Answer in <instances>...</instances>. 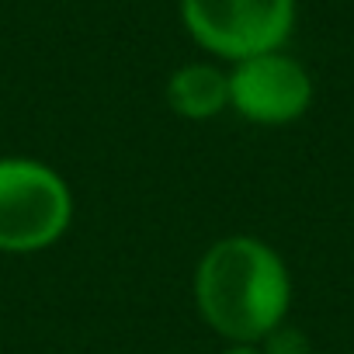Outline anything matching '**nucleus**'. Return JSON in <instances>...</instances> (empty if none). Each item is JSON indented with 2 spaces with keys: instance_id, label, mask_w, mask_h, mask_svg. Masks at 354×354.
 <instances>
[{
  "instance_id": "obj_1",
  "label": "nucleus",
  "mask_w": 354,
  "mask_h": 354,
  "mask_svg": "<svg viewBox=\"0 0 354 354\" xmlns=\"http://www.w3.org/2000/svg\"><path fill=\"white\" fill-rule=\"evenodd\" d=\"M195 306L230 344H261L292 309L285 257L250 233L216 240L195 268Z\"/></svg>"
},
{
  "instance_id": "obj_2",
  "label": "nucleus",
  "mask_w": 354,
  "mask_h": 354,
  "mask_svg": "<svg viewBox=\"0 0 354 354\" xmlns=\"http://www.w3.org/2000/svg\"><path fill=\"white\" fill-rule=\"evenodd\" d=\"M73 223L66 177L35 156H0V254H42Z\"/></svg>"
},
{
  "instance_id": "obj_3",
  "label": "nucleus",
  "mask_w": 354,
  "mask_h": 354,
  "mask_svg": "<svg viewBox=\"0 0 354 354\" xmlns=\"http://www.w3.org/2000/svg\"><path fill=\"white\" fill-rule=\"evenodd\" d=\"M177 8L185 32L230 66L285 49L299 18L295 0H177Z\"/></svg>"
},
{
  "instance_id": "obj_4",
  "label": "nucleus",
  "mask_w": 354,
  "mask_h": 354,
  "mask_svg": "<svg viewBox=\"0 0 354 354\" xmlns=\"http://www.w3.org/2000/svg\"><path fill=\"white\" fill-rule=\"evenodd\" d=\"M313 73L285 49L230 66V108L254 125H292L313 108Z\"/></svg>"
},
{
  "instance_id": "obj_5",
  "label": "nucleus",
  "mask_w": 354,
  "mask_h": 354,
  "mask_svg": "<svg viewBox=\"0 0 354 354\" xmlns=\"http://www.w3.org/2000/svg\"><path fill=\"white\" fill-rule=\"evenodd\" d=\"M167 108L188 122H209L230 108V70L219 63H185L167 77Z\"/></svg>"
},
{
  "instance_id": "obj_6",
  "label": "nucleus",
  "mask_w": 354,
  "mask_h": 354,
  "mask_svg": "<svg viewBox=\"0 0 354 354\" xmlns=\"http://www.w3.org/2000/svg\"><path fill=\"white\" fill-rule=\"evenodd\" d=\"M264 354H309V337L295 326H288V319L281 326H274L264 340H261Z\"/></svg>"
},
{
  "instance_id": "obj_7",
  "label": "nucleus",
  "mask_w": 354,
  "mask_h": 354,
  "mask_svg": "<svg viewBox=\"0 0 354 354\" xmlns=\"http://www.w3.org/2000/svg\"><path fill=\"white\" fill-rule=\"evenodd\" d=\"M223 354H264L261 344H230Z\"/></svg>"
}]
</instances>
